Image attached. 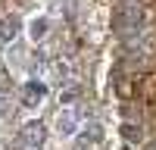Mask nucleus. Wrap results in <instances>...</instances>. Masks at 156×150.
<instances>
[{"mask_svg": "<svg viewBox=\"0 0 156 150\" xmlns=\"http://www.w3.org/2000/svg\"><path fill=\"white\" fill-rule=\"evenodd\" d=\"M44 94H47V88H44V84L28 81V84L22 88V103H25V106H37V103L44 100Z\"/></svg>", "mask_w": 156, "mask_h": 150, "instance_id": "obj_3", "label": "nucleus"}, {"mask_svg": "<svg viewBox=\"0 0 156 150\" xmlns=\"http://www.w3.org/2000/svg\"><path fill=\"white\" fill-rule=\"evenodd\" d=\"M16 34H19V22L16 19H6L3 25H0V41H3V44L9 41V38H16Z\"/></svg>", "mask_w": 156, "mask_h": 150, "instance_id": "obj_4", "label": "nucleus"}, {"mask_svg": "<svg viewBox=\"0 0 156 150\" xmlns=\"http://www.w3.org/2000/svg\"><path fill=\"white\" fill-rule=\"evenodd\" d=\"M56 131L62 134V138H69V134H75L78 131V122H75V109H59V116H56Z\"/></svg>", "mask_w": 156, "mask_h": 150, "instance_id": "obj_2", "label": "nucleus"}, {"mask_svg": "<svg viewBox=\"0 0 156 150\" xmlns=\"http://www.w3.org/2000/svg\"><path fill=\"white\" fill-rule=\"evenodd\" d=\"M122 134H125V141H131V144H140V141H144V131L134 128V125H122Z\"/></svg>", "mask_w": 156, "mask_h": 150, "instance_id": "obj_5", "label": "nucleus"}, {"mask_svg": "<svg viewBox=\"0 0 156 150\" xmlns=\"http://www.w3.org/2000/svg\"><path fill=\"white\" fill-rule=\"evenodd\" d=\"M44 34H47V22H44V19H37V22L31 25V38L37 41V38H44Z\"/></svg>", "mask_w": 156, "mask_h": 150, "instance_id": "obj_6", "label": "nucleus"}, {"mask_svg": "<svg viewBox=\"0 0 156 150\" xmlns=\"http://www.w3.org/2000/svg\"><path fill=\"white\" fill-rule=\"evenodd\" d=\"M3 112H6V100L0 97V116H3Z\"/></svg>", "mask_w": 156, "mask_h": 150, "instance_id": "obj_7", "label": "nucleus"}, {"mask_svg": "<svg viewBox=\"0 0 156 150\" xmlns=\"http://www.w3.org/2000/svg\"><path fill=\"white\" fill-rule=\"evenodd\" d=\"M44 138H47V128H44V122H37V119L25 122L22 128H19V141H22L25 147H41Z\"/></svg>", "mask_w": 156, "mask_h": 150, "instance_id": "obj_1", "label": "nucleus"}]
</instances>
